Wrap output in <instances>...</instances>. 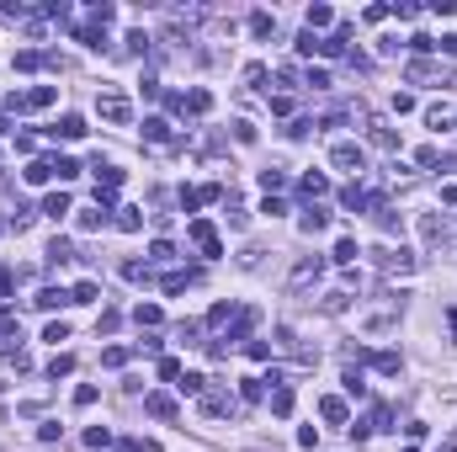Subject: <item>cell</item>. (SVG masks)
<instances>
[{
    "label": "cell",
    "instance_id": "obj_18",
    "mask_svg": "<svg viewBox=\"0 0 457 452\" xmlns=\"http://www.w3.org/2000/svg\"><path fill=\"white\" fill-rule=\"evenodd\" d=\"M319 271H324V261H298V267H293V288H303V282H309V277H319Z\"/></svg>",
    "mask_w": 457,
    "mask_h": 452
},
{
    "label": "cell",
    "instance_id": "obj_49",
    "mask_svg": "<svg viewBox=\"0 0 457 452\" xmlns=\"http://www.w3.org/2000/svg\"><path fill=\"white\" fill-rule=\"evenodd\" d=\"M388 420H394V410H388V405H378V410H372V420H367V426H378V431H388Z\"/></svg>",
    "mask_w": 457,
    "mask_h": 452
},
{
    "label": "cell",
    "instance_id": "obj_45",
    "mask_svg": "<svg viewBox=\"0 0 457 452\" xmlns=\"http://www.w3.org/2000/svg\"><path fill=\"white\" fill-rule=\"evenodd\" d=\"M298 54H303V59H314V54H319V32H303V38H298Z\"/></svg>",
    "mask_w": 457,
    "mask_h": 452
},
{
    "label": "cell",
    "instance_id": "obj_57",
    "mask_svg": "<svg viewBox=\"0 0 457 452\" xmlns=\"http://www.w3.org/2000/svg\"><path fill=\"white\" fill-rule=\"evenodd\" d=\"M410 452H415V447H410Z\"/></svg>",
    "mask_w": 457,
    "mask_h": 452
},
{
    "label": "cell",
    "instance_id": "obj_26",
    "mask_svg": "<svg viewBox=\"0 0 457 452\" xmlns=\"http://www.w3.org/2000/svg\"><path fill=\"white\" fill-rule=\"evenodd\" d=\"M330 21H335V11H330V5H309V32L330 27Z\"/></svg>",
    "mask_w": 457,
    "mask_h": 452
},
{
    "label": "cell",
    "instance_id": "obj_16",
    "mask_svg": "<svg viewBox=\"0 0 457 452\" xmlns=\"http://www.w3.org/2000/svg\"><path fill=\"white\" fill-rule=\"evenodd\" d=\"M43 213H48V218H64V213H75V207H69L64 192H48V197H43Z\"/></svg>",
    "mask_w": 457,
    "mask_h": 452
},
{
    "label": "cell",
    "instance_id": "obj_37",
    "mask_svg": "<svg viewBox=\"0 0 457 452\" xmlns=\"http://www.w3.org/2000/svg\"><path fill=\"white\" fill-rule=\"evenodd\" d=\"M271 415H293V389H277V394H271Z\"/></svg>",
    "mask_w": 457,
    "mask_h": 452
},
{
    "label": "cell",
    "instance_id": "obj_35",
    "mask_svg": "<svg viewBox=\"0 0 457 452\" xmlns=\"http://www.w3.org/2000/svg\"><path fill=\"white\" fill-rule=\"evenodd\" d=\"M372 144H378V149H394L399 133H394V128H383V123H372Z\"/></svg>",
    "mask_w": 457,
    "mask_h": 452
},
{
    "label": "cell",
    "instance_id": "obj_31",
    "mask_svg": "<svg viewBox=\"0 0 457 452\" xmlns=\"http://www.w3.org/2000/svg\"><path fill=\"white\" fill-rule=\"evenodd\" d=\"M96 298H101L96 282H75V293H69V304H96Z\"/></svg>",
    "mask_w": 457,
    "mask_h": 452
},
{
    "label": "cell",
    "instance_id": "obj_43",
    "mask_svg": "<svg viewBox=\"0 0 457 452\" xmlns=\"http://www.w3.org/2000/svg\"><path fill=\"white\" fill-rule=\"evenodd\" d=\"M186 282H192V271H170L165 277V293H186Z\"/></svg>",
    "mask_w": 457,
    "mask_h": 452
},
{
    "label": "cell",
    "instance_id": "obj_25",
    "mask_svg": "<svg viewBox=\"0 0 457 452\" xmlns=\"http://www.w3.org/2000/svg\"><path fill=\"white\" fill-rule=\"evenodd\" d=\"M107 218H112V213H101V207H85V213H80L75 224L85 229V234H91V229H101V224H107Z\"/></svg>",
    "mask_w": 457,
    "mask_h": 452
},
{
    "label": "cell",
    "instance_id": "obj_50",
    "mask_svg": "<svg viewBox=\"0 0 457 452\" xmlns=\"http://www.w3.org/2000/svg\"><path fill=\"white\" fill-rule=\"evenodd\" d=\"M43 341H54V346H59V341H69V325H48V330H43Z\"/></svg>",
    "mask_w": 457,
    "mask_h": 452
},
{
    "label": "cell",
    "instance_id": "obj_32",
    "mask_svg": "<svg viewBox=\"0 0 457 452\" xmlns=\"http://www.w3.org/2000/svg\"><path fill=\"white\" fill-rule=\"evenodd\" d=\"M54 176H59V181H75V176H80V160L59 155V160H54Z\"/></svg>",
    "mask_w": 457,
    "mask_h": 452
},
{
    "label": "cell",
    "instance_id": "obj_55",
    "mask_svg": "<svg viewBox=\"0 0 457 452\" xmlns=\"http://www.w3.org/2000/svg\"><path fill=\"white\" fill-rule=\"evenodd\" d=\"M436 48H441V54H452V59H457V38H441Z\"/></svg>",
    "mask_w": 457,
    "mask_h": 452
},
{
    "label": "cell",
    "instance_id": "obj_51",
    "mask_svg": "<svg viewBox=\"0 0 457 452\" xmlns=\"http://www.w3.org/2000/svg\"><path fill=\"white\" fill-rule=\"evenodd\" d=\"M309 85L314 91H330V69H309Z\"/></svg>",
    "mask_w": 457,
    "mask_h": 452
},
{
    "label": "cell",
    "instance_id": "obj_10",
    "mask_svg": "<svg viewBox=\"0 0 457 452\" xmlns=\"http://www.w3.org/2000/svg\"><path fill=\"white\" fill-rule=\"evenodd\" d=\"M346 32H351V27H340V32H330V38H319V54H324V59H340V54H346Z\"/></svg>",
    "mask_w": 457,
    "mask_h": 452
},
{
    "label": "cell",
    "instance_id": "obj_13",
    "mask_svg": "<svg viewBox=\"0 0 457 452\" xmlns=\"http://www.w3.org/2000/svg\"><path fill=\"white\" fill-rule=\"evenodd\" d=\"M208 106H213V96H208V91H186V96H181V112H192V117H202Z\"/></svg>",
    "mask_w": 457,
    "mask_h": 452
},
{
    "label": "cell",
    "instance_id": "obj_46",
    "mask_svg": "<svg viewBox=\"0 0 457 452\" xmlns=\"http://www.w3.org/2000/svg\"><path fill=\"white\" fill-rule=\"evenodd\" d=\"M346 394H357V399L367 394V383H361V372H357V368H346Z\"/></svg>",
    "mask_w": 457,
    "mask_h": 452
},
{
    "label": "cell",
    "instance_id": "obj_53",
    "mask_svg": "<svg viewBox=\"0 0 457 452\" xmlns=\"http://www.w3.org/2000/svg\"><path fill=\"white\" fill-rule=\"evenodd\" d=\"M139 351H149V357H159V351H165V341H159V335H144V341H139Z\"/></svg>",
    "mask_w": 457,
    "mask_h": 452
},
{
    "label": "cell",
    "instance_id": "obj_33",
    "mask_svg": "<svg viewBox=\"0 0 457 452\" xmlns=\"http://www.w3.org/2000/svg\"><path fill=\"white\" fill-rule=\"evenodd\" d=\"M59 304H69V293H64V288H43L38 293V308H59Z\"/></svg>",
    "mask_w": 457,
    "mask_h": 452
},
{
    "label": "cell",
    "instance_id": "obj_29",
    "mask_svg": "<svg viewBox=\"0 0 457 452\" xmlns=\"http://www.w3.org/2000/svg\"><path fill=\"white\" fill-rule=\"evenodd\" d=\"M69 372H75V357H69V351H59V357L48 362V378H69Z\"/></svg>",
    "mask_w": 457,
    "mask_h": 452
},
{
    "label": "cell",
    "instance_id": "obj_36",
    "mask_svg": "<svg viewBox=\"0 0 457 452\" xmlns=\"http://www.w3.org/2000/svg\"><path fill=\"white\" fill-rule=\"evenodd\" d=\"M372 368L378 372H399V351H372Z\"/></svg>",
    "mask_w": 457,
    "mask_h": 452
},
{
    "label": "cell",
    "instance_id": "obj_15",
    "mask_svg": "<svg viewBox=\"0 0 457 452\" xmlns=\"http://www.w3.org/2000/svg\"><path fill=\"white\" fill-rule=\"evenodd\" d=\"M303 197H309V203H314V197H324V192H330V176H319V170H309V176H303Z\"/></svg>",
    "mask_w": 457,
    "mask_h": 452
},
{
    "label": "cell",
    "instance_id": "obj_41",
    "mask_svg": "<svg viewBox=\"0 0 457 452\" xmlns=\"http://www.w3.org/2000/svg\"><path fill=\"white\" fill-rule=\"evenodd\" d=\"M335 261H340V267H351V261H357V240H340V245H335Z\"/></svg>",
    "mask_w": 457,
    "mask_h": 452
},
{
    "label": "cell",
    "instance_id": "obj_2",
    "mask_svg": "<svg viewBox=\"0 0 457 452\" xmlns=\"http://www.w3.org/2000/svg\"><path fill=\"white\" fill-rule=\"evenodd\" d=\"M186 229H192V240L202 245V256H208V261H219V256H223V240L213 234V224H208V218H192Z\"/></svg>",
    "mask_w": 457,
    "mask_h": 452
},
{
    "label": "cell",
    "instance_id": "obj_56",
    "mask_svg": "<svg viewBox=\"0 0 457 452\" xmlns=\"http://www.w3.org/2000/svg\"><path fill=\"white\" fill-rule=\"evenodd\" d=\"M0 298H11V271H0Z\"/></svg>",
    "mask_w": 457,
    "mask_h": 452
},
{
    "label": "cell",
    "instance_id": "obj_27",
    "mask_svg": "<svg viewBox=\"0 0 457 452\" xmlns=\"http://www.w3.org/2000/svg\"><path fill=\"white\" fill-rule=\"evenodd\" d=\"M250 32H256V38H271V32H277V16L256 11V16H250Z\"/></svg>",
    "mask_w": 457,
    "mask_h": 452
},
{
    "label": "cell",
    "instance_id": "obj_52",
    "mask_svg": "<svg viewBox=\"0 0 457 452\" xmlns=\"http://www.w3.org/2000/svg\"><path fill=\"white\" fill-rule=\"evenodd\" d=\"M410 48H415V54H431V48H436V38H425V32H415V38H410Z\"/></svg>",
    "mask_w": 457,
    "mask_h": 452
},
{
    "label": "cell",
    "instance_id": "obj_8",
    "mask_svg": "<svg viewBox=\"0 0 457 452\" xmlns=\"http://www.w3.org/2000/svg\"><path fill=\"white\" fill-rule=\"evenodd\" d=\"M202 410H208V415H234V399L219 394V389H208V394H202Z\"/></svg>",
    "mask_w": 457,
    "mask_h": 452
},
{
    "label": "cell",
    "instance_id": "obj_40",
    "mask_svg": "<svg viewBox=\"0 0 457 452\" xmlns=\"http://www.w3.org/2000/svg\"><path fill=\"white\" fill-rule=\"evenodd\" d=\"M85 447H112V431H107V426H91V431H85Z\"/></svg>",
    "mask_w": 457,
    "mask_h": 452
},
{
    "label": "cell",
    "instance_id": "obj_9",
    "mask_svg": "<svg viewBox=\"0 0 457 452\" xmlns=\"http://www.w3.org/2000/svg\"><path fill=\"white\" fill-rule=\"evenodd\" d=\"M21 176H27V186H48V181H54V160H32Z\"/></svg>",
    "mask_w": 457,
    "mask_h": 452
},
{
    "label": "cell",
    "instance_id": "obj_34",
    "mask_svg": "<svg viewBox=\"0 0 457 452\" xmlns=\"http://www.w3.org/2000/svg\"><path fill=\"white\" fill-rule=\"evenodd\" d=\"M128 357H133L128 346H107V351H101V362H107V368H128Z\"/></svg>",
    "mask_w": 457,
    "mask_h": 452
},
{
    "label": "cell",
    "instance_id": "obj_30",
    "mask_svg": "<svg viewBox=\"0 0 457 452\" xmlns=\"http://www.w3.org/2000/svg\"><path fill=\"white\" fill-rule=\"evenodd\" d=\"M319 415H324V420H346V399H319Z\"/></svg>",
    "mask_w": 457,
    "mask_h": 452
},
{
    "label": "cell",
    "instance_id": "obj_42",
    "mask_svg": "<svg viewBox=\"0 0 457 452\" xmlns=\"http://www.w3.org/2000/svg\"><path fill=\"white\" fill-rule=\"evenodd\" d=\"M159 378H165V383H176V378H181V362H176V357H159Z\"/></svg>",
    "mask_w": 457,
    "mask_h": 452
},
{
    "label": "cell",
    "instance_id": "obj_1",
    "mask_svg": "<svg viewBox=\"0 0 457 452\" xmlns=\"http://www.w3.org/2000/svg\"><path fill=\"white\" fill-rule=\"evenodd\" d=\"M96 112L101 117H107V123H133V106H128V96H118V91H101L96 96Z\"/></svg>",
    "mask_w": 457,
    "mask_h": 452
},
{
    "label": "cell",
    "instance_id": "obj_47",
    "mask_svg": "<svg viewBox=\"0 0 457 452\" xmlns=\"http://www.w3.org/2000/svg\"><path fill=\"white\" fill-rule=\"evenodd\" d=\"M170 256H176V250H170V240H155V245H149V261H170Z\"/></svg>",
    "mask_w": 457,
    "mask_h": 452
},
{
    "label": "cell",
    "instance_id": "obj_48",
    "mask_svg": "<svg viewBox=\"0 0 457 452\" xmlns=\"http://www.w3.org/2000/svg\"><path fill=\"white\" fill-rule=\"evenodd\" d=\"M229 314H234V304H213V308H208V325H223Z\"/></svg>",
    "mask_w": 457,
    "mask_h": 452
},
{
    "label": "cell",
    "instance_id": "obj_17",
    "mask_svg": "<svg viewBox=\"0 0 457 452\" xmlns=\"http://www.w3.org/2000/svg\"><path fill=\"white\" fill-rule=\"evenodd\" d=\"M118 229L139 234V229H144V207H118Z\"/></svg>",
    "mask_w": 457,
    "mask_h": 452
},
{
    "label": "cell",
    "instance_id": "obj_19",
    "mask_svg": "<svg viewBox=\"0 0 457 452\" xmlns=\"http://www.w3.org/2000/svg\"><path fill=\"white\" fill-rule=\"evenodd\" d=\"M250 330H256V308H245V314H239V319H234V330H229L223 341H245Z\"/></svg>",
    "mask_w": 457,
    "mask_h": 452
},
{
    "label": "cell",
    "instance_id": "obj_3",
    "mask_svg": "<svg viewBox=\"0 0 457 452\" xmlns=\"http://www.w3.org/2000/svg\"><path fill=\"white\" fill-rule=\"evenodd\" d=\"M330 165L357 176V170H367V155H361V144H335V149H330Z\"/></svg>",
    "mask_w": 457,
    "mask_h": 452
},
{
    "label": "cell",
    "instance_id": "obj_6",
    "mask_svg": "<svg viewBox=\"0 0 457 452\" xmlns=\"http://www.w3.org/2000/svg\"><path fill=\"white\" fill-rule=\"evenodd\" d=\"M48 133H54V139H80V133H85V117H75V112H64L59 123L48 128Z\"/></svg>",
    "mask_w": 457,
    "mask_h": 452
},
{
    "label": "cell",
    "instance_id": "obj_14",
    "mask_svg": "<svg viewBox=\"0 0 457 452\" xmlns=\"http://www.w3.org/2000/svg\"><path fill=\"white\" fill-rule=\"evenodd\" d=\"M91 170H96V176H101V192H118V186H122V170H118V165L96 160V165H91Z\"/></svg>",
    "mask_w": 457,
    "mask_h": 452
},
{
    "label": "cell",
    "instance_id": "obj_4",
    "mask_svg": "<svg viewBox=\"0 0 457 452\" xmlns=\"http://www.w3.org/2000/svg\"><path fill=\"white\" fill-rule=\"evenodd\" d=\"M144 410L155 415V420H176V399L170 394H144Z\"/></svg>",
    "mask_w": 457,
    "mask_h": 452
},
{
    "label": "cell",
    "instance_id": "obj_5",
    "mask_svg": "<svg viewBox=\"0 0 457 452\" xmlns=\"http://www.w3.org/2000/svg\"><path fill=\"white\" fill-rule=\"evenodd\" d=\"M75 38L85 43V48H96V54H101V48H107V27H101V21H85V27H75Z\"/></svg>",
    "mask_w": 457,
    "mask_h": 452
},
{
    "label": "cell",
    "instance_id": "obj_7",
    "mask_svg": "<svg viewBox=\"0 0 457 452\" xmlns=\"http://www.w3.org/2000/svg\"><path fill=\"white\" fill-rule=\"evenodd\" d=\"M43 64H54V69H59V59H54V54H43V48H21V54H16V69H43Z\"/></svg>",
    "mask_w": 457,
    "mask_h": 452
},
{
    "label": "cell",
    "instance_id": "obj_12",
    "mask_svg": "<svg viewBox=\"0 0 457 452\" xmlns=\"http://www.w3.org/2000/svg\"><path fill=\"white\" fill-rule=\"evenodd\" d=\"M383 271H415V256L410 250H383Z\"/></svg>",
    "mask_w": 457,
    "mask_h": 452
},
{
    "label": "cell",
    "instance_id": "obj_38",
    "mask_svg": "<svg viewBox=\"0 0 457 452\" xmlns=\"http://www.w3.org/2000/svg\"><path fill=\"white\" fill-rule=\"evenodd\" d=\"M96 405V383H80L75 389V410H91Z\"/></svg>",
    "mask_w": 457,
    "mask_h": 452
},
{
    "label": "cell",
    "instance_id": "obj_20",
    "mask_svg": "<svg viewBox=\"0 0 457 452\" xmlns=\"http://www.w3.org/2000/svg\"><path fill=\"white\" fill-rule=\"evenodd\" d=\"M260 186H266V197H271V192H282V186H287V170H282V165L260 170Z\"/></svg>",
    "mask_w": 457,
    "mask_h": 452
},
{
    "label": "cell",
    "instance_id": "obj_24",
    "mask_svg": "<svg viewBox=\"0 0 457 452\" xmlns=\"http://www.w3.org/2000/svg\"><path fill=\"white\" fill-rule=\"evenodd\" d=\"M133 319H139L144 330H155L159 319H165V314H159V304H139V308H133Z\"/></svg>",
    "mask_w": 457,
    "mask_h": 452
},
{
    "label": "cell",
    "instance_id": "obj_21",
    "mask_svg": "<svg viewBox=\"0 0 457 452\" xmlns=\"http://www.w3.org/2000/svg\"><path fill=\"white\" fill-rule=\"evenodd\" d=\"M340 207H346V213H361V207H367V192H361V186H346V192H340Z\"/></svg>",
    "mask_w": 457,
    "mask_h": 452
},
{
    "label": "cell",
    "instance_id": "obj_39",
    "mask_svg": "<svg viewBox=\"0 0 457 452\" xmlns=\"http://www.w3.org/2000/svg\"><path fill=\"white\" fill-rule=\"evenodd\" d=\"M122 277H128V282H149V267H144V261H122Z\"/></svg>",
    "mask_w": 457,
    "mask_h": 452
},
{
    "label": "cell",
    "instance_id": "obj_44",
    "mask_svg": "<svg viewBox=\"0 0 457 452\" xmlns=\"http://www.w3.org/2000/svg\"><path fill=\"white\" fill-rule=\"evenodd\" d=\"M239 394H245V399H260V394H266V378H245V383H239Z\"/></svg>",
    "mask_w": 457,
    "mask_h": 452
},
{
    "label": "cell",
    "instance_id": "obj_28",
    "mask_svg": "<svg viewBox=\"0 0 457 452\" xmlns=\"http://www.w3.org/2000/svg\"><path fill=\"white\" fill-rule=\"evenodd\" d=\"M48 261H54V267L75 261V245H69V240H54V245H48Z\"/></svg>",
    "mask_w": 457,
    "mask_h": 452
},
{
    "label": "cell",
    "instance_id": "obj_23",
    "mask_svg": "<svg viewBox=\"0 0 457 452\" xmlns=\"http://www.w3.org/2000/svg\"><path fill=\"white\" fill-rule=\"evenodd\" d=\"M176 389H181V394H208V378H202V372H181Z\"/></svg>",
    "mask_w": 457,
    "mask_h": 452
},
{
    "label": "cell",
    "instance_id": "obj_11",
    "mask_svg": "<svg viewBox=\"0 0 457 452\" xmlns=\"http://www.w3.org/2000/svg\"><path fill=\"white\" fill-rule=\"evenodd\" d=\"M144 139L149 144H170V123L165 117H144Z\"/></svg>",
    "mask_w": 457,
    "mask_h": 452
},
{
    "label": "cell",
    "instance_id": "obj_54",
    "mask_svg": "<svg viewBox=\"0 0 457 452\" xmlns=\"http://www.w3.org/2000/svg\"><path fill=\"white\" fill-rule=\"evenodd\" d=\"M11 330H16V314H11V308H0V335H11Z\"/></svg>",
    "mask_w": 457,
    "mask_h": 452
},
{
    "label": "cell",
    "instance_id": "obj_22",
    "mask_svg": "<svg viewBox=\"0 0 457 452\" xmlns=\"http://www.w3.org/2000/svg\"><path fill=\"white\" fill-rule=\"evenodd\" d=\"M324 224H330V213L309 203V213H303V234H319V229H324Z\"/></svg>",
    "mask_w": 457,
    "mask_h": 452
}]
</instances>
